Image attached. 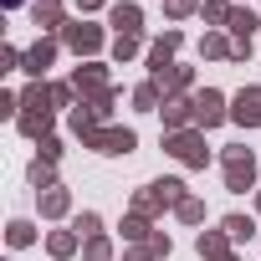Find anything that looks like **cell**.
<instances>
[{
	"label": "cell",
	"mask_w": 261,
	"mask_h": 261,
	"mask_svg": "<svg viewBox=\"0 0 261 261\" xmlns=\"http://www.w3.org/2000/svg\"><path fill=\"white\" fill-rule=\"evenodd\" d=\"M230 118H236V123H246V128H261V87H241V92H236Z\"/></svg>",
	"instance_id": "5"
},
{
	"label": "cell",
	"mask_w": 261,
	"mask_h": 261,
	"mask_svg": "<svg viewBox=\"0 0 261 261\" xmlns=\"http://www.w3.org/2000/svg\"><path fill=\"white\" fill-rule=\"evenodd\" d=\"M41 215H67V190H46L41 195Z\"/></svg>",
	"instance_id": "16"
},
{
	"label": "cell",
	"mask_w": 261,
	"mask_h": 261,
	"mask_svg": "<svg viewBox=\"0 0 261 261\" xmlns=\"http://www.w3.org/2000/svg\"><path fill=\"white\" fill-rule=\"evenodd\" d=\"M87 149H97V154H134L139 149V134H134V128H92Z\"/></svg>",
	"instance_id": "3"
},
{
	"label": "cell",
	"mask_w": 261,
	"mask_h": 261,
	"mask_svg": "<svg viewBox=\"0 0 261 261\" xmlns=\"http://www.w3.org/2000/svg\"><path fill=\"white\" fill-rule=\"evenodd\" d=\"M51 62H57V41H36V46L26 51V72H36V77H41Z\"/></svg>",
	"instance_id": "11"
},
{
	"label": "cell",
	"mask_w": 261,
	"mask_h": 261,
	"mask_svg": "<svg viewBox=\"0 0 261 261\" xmlns=\"http://www.w3.org/2000/svg\"><path fill=\"white\" fill-rule=\"evenodd\" d=\"M200 51H205V57H230V62H236V41H225L220 31H210V36L200 41Z\"/></svg>",
	"instance_id": "14"
},
{
	"label": "cell",
	"mask_w": 261,
	"mask_h": 261,
	"mask_svg": "<svg viewBox=\"0 0 261 261\" xmlns=\"http://www.w3.org/2000/svg\"><path fill=\"white\" fill-rule=\"evenodd\" d=\"M6 6H21V0H6Z\"/></svg>",
	"instance_id": "33"
},
{
	"label": "cell",
	"mask_w": 261,
	"mask_h": 261,
	"mask_svg": "<svg viewBox=\"0 0 261 261\" xmlns=\"http://www.w3.org/2000/svg\"><path fill=\"white\" fill-rule=\"evenodd\" d=\"M220 230H225L230 241H251V236H256V220H251V215H225Z\"/></svg>",
	"instance_id": "13"
},
{
	"label": "cell",
	"mask_w": 261,
	"mask_h": 261,
	"mask_svg": "<svg viewBox=\"0 0 261 261\" xmlns=\"http://www.w3.org/2000/svg\"><path fill=\"white\" fill-rule=\"evenodd\" d=\"M200 11V0H169V16L174 21H185V16H195Z\"/></svg>",
	"instance_id": "28"
},
{
	"label": "cell",
	"mask_w": 261,
	"mask_h": 261,
	"mask_svg": "<svg viewBox=\"0 0 261 261\" xmlns=\"http://www.w3.org/2000/svg\"><path fill=\"white\" fill-rule=\"evenodd\" d=\"M123 236H128V241H144V236H149V220H144V215H128V220H123Z\"/></svg>",
	"instance_id": "23"
},
{
	"label": "cell",
	"mask_w": 261,
	"mask_h": 261,
	"mask_svg": "<svg viewBox=\"0 0 261 261\" xmlns=\"http://www.w3.org/2000/svg\"><path fill=\"white\" fill-rule=\"evenodd\" d=\"M154 190H159V195H164V205H174V210L190 200V195H185V179H154Z\"/></svg>",
	"instance_id": "15"
},
{
	"label": "cell",
	"mask_w": 261,
	"mask_h": 261,
	"mask_svg": "<svg viewBox=\"0 0 261 261\" xmlns=\"http://www.w3.org/2000/svg\"><path fill=\"white\" fill-rule=\"evenodd\" d=\"M200 11H205V21H230V16H236V11L225 6V0H205Z\"/></svg>",
	"instance_id": "24"
},
{
	"label": "cell",
	"mask_w": 261,
	"mask_h": 261,
	"mask_svg": "<svg viewBox=\"0 0 261 261\" xmlns=\"http://www.w3.org/2000/svg\"><path fill=\"white\" fill-rule=\"evenodd\" d=\"M46 246H51V256H72V251H77V236H72V230H57Z\"/></svg>",
	"instance_id": "19"
},
{
	"label": "cell",
	"mask_w": 261,
	"mask_h": 261,
	"mask_svg": "<svg viewBox=\"0 0 261 261\" xmlns=\"http://www.w3.org/2000/svg\"><path fill=\"white\" fill-rule=\"evenodd\" d=\"M62 31H67V46H72V51H97V46H102V31L87 26V21H72V26H62Z\"/></svg>",
	"instance_id": "6"
},
{
	"label": "cell",
	"mask_w": 261,
	"mask_h": 261,
	"mask_svg": "<svg viewBox=\"0 0 261 261\" xmlns=\"http://www.w3.org/2000/svg\"><path fill=\"white\" fill-rule=\"evenodd\" d=\"M31 185H36V190H57V174H51V164H41V159H36V164H31Z\"/></svg>",
	"instance_id": "18"
},
{
	"label": "cell",
	"mask_w": 261,
	"mask_h": 261,
	"mask_svg": "<svg viewBox=\"0 0 261 261\" xmlns=\"http://www.w3.org/2000/svg\"><path fill=\"white\" fill-rule=\"evenodd\" d=\"M174 46H179V31H164V36L149 46V67H154V77H164V72L174 67V62H169V57H174Z\"/></svg>",
	"instance_id": "7"
},
{
	"label": "cell",
	"mask_w": 261,
	"mask_h": 261,
	"mask_svg": "<svg viewBox=\"0 0 261 261\" xmlns=\"http://www.w3.org/2000/svg\"><path fill=\"white\" fill-rule=\"evenodd\" d=\"M174 215H179V220H185V225H195V220H205V205H200V200H195V195H190V200H185V205H179V210H174Z\"/></svg>",
	"instance_id": "21"
},
{
	"label": "cell",
	"mask_w": 261,
	"mask_h": 261,
	"mask_svg": "<svg viewBox=\"0 0 261 261\" xmlns=\"http://www.w3.org/2000/svg\"><path fill=\"white\" fill-rule=\"evenodd\" d=\"M51 128V108H26L21 113V134H46Z\"/></svg>",
	"instance_id": "12"
},
{
	"label": "cell",
	"mask_w": 261,
	"mask_h": 261,
	"mask_svg": "<svg viewBox=\"0 0 261 261\" xmlns=\"http://www.w3.org/2000/svg\"><path fill=\"white\" fill-rule=\"evenodd\" d=\"M128 261H154V256H149V246H144V251H128Z\"/></svg>",
	"instance_id": "31"
},
{
	"label": "cell",
	"mask_w": 261,
	"mask_h": 261,
	"mask_svg": "<svg viewBox=\"0 0 261 261\" xmlns=\"http://www.w3.org/2000/svg\"><path fill=\"white\" fill-rule=\"evenodd\" d=\"M87 261H113V246H108L102 236H92V241H87Z\"/></svg>",
	"instance_id": "25"
},
{
	"label": "cell",
	"mask_w": 261,
	"mask_h": 261,
	"mask_svg": "<svg viewBox=\"0 0 261 261\" xmlns=\"http://www.w3.org/2000/svg\"><path fill=\"white\" fill-rule=\"evenodd\" d=\"M134 51H139V36H118V41H113V57H118V62H128Z\"/></svg>",
	"instance_id": "26"
},
{
	"label": "cell",
	"mask_w": 261,
	"mask_h": 261,
	"mask_svg": "<svg viewBox=\"0 0 261 261\" xmlns=\"http://www.w3.org/2000/svg\"><path fill=\"white\" fill-rule=\"evenodd\" d=\"M6 236H11V246H26V241L36 236V225H31V220H11V230H6Z\"/></svg>",
	"instance_id": "22"
},
{
	"label": "cell",
	"mask_w": 261,
	"mask_h": 261,
	"mask_svg": "<svg viewBox=\"0 0 261 261\" xmlns=\"http://www.w3.org/2000/svg\"><path fill=\"white\" fill-rule=\"evenodd\" d=\"M164 149H169L179 164H190V169H205V164H210V149H205V134H200V128H179V134H164Z\"/></svg>",
	"instance_id": "1"
},
{
	"label": "cell",
	"mask_w": 261,
	"mask_h": 261,
	"mask_svg": "<svg viewBox=\"0 0 261 261\" xmlns=\"http://www.w3.org/2000/svg\"><path fill=\"white\" fill-rule=\"evenodd\" d=\"M113 26H118V36H139V26H144V11L134 6V0H123V6H113Z\"/></svg>",
	"instance_id": "10"
},
{
	"label": "cell",
	"mask_w": 261,
	"mask_h": 261,
	"mask_svg": "<svg viewBox=\"0 0 261 261\" xmlns=\"http://www.w3.org/2000/svg\"><path fill=\"white\" fill-rule=\"evenodd\" d=\"M72 230H82V236H87V241H92V236H97V230H102V220H97V215H92V210H87V215H77V225H72Z\"/></svg>",
	"instance_id": "27"
},
{
	"label": "cell",
	"mask_w": 261,
	"mask_h": 261,
	"mask_svg": "<svg viewBox=\"0 0 261 261\" xmlns=\"http://www.w3.org/2000/svg\"><path fill=\"white\" fill-rule=\"evenodd\" d=\"M251 185H256V154L241 149V144L225 149V190H230V195H246Z\"/></svg>",
	"instance_id": "2"
},
{
	"label": "cell",
	"mask_w": 261,
	"mask_h": 261,
	"mask_svg": "<svg viewBox=\"0 0 261 261\" xmlns=\"http://www.w3.org/2000/svg\"><path fill=\"white\" fill-rule=\"evenodd\" d=\"M200 256L205 261H236L230 256V236L225 230H200Z\"/></svg>",
	"instance_id": "8"
},
{
	"label": "cell",
	"mask_w": 261,
	"mask_h": 261,
	"mask_svg": "<svg viewBox=\"0 0 261 261\" xmlns=\"http://www.w3.org/2000/svg\"><path fill=\"white\" fill-rule=\"evenodd\" d=\"M36 26H46V31H51V26H62V11L51 6V0H36Z\"/></svg>",
	"instance_id": "17"
},
{
	"label": "cell",
	"mask_w": 261,
	"mask_h": 261,
	"mask_svg": "<svg viewBox=\"0 0 261 261\" xmlns=\"http://www.w3.org/2000/svg\"><path fill=\"white\" fill-rule=\"evenodd\" d=\"M149 256H169V236H149Z\"/></svg>",
	"instance_id": "30"
},
{
	"label": "cell",
	"mask_w": 261,
	"mask_h": 261,
	"mask_svg": "<svg viewBox=\"0 0 261 261\" xmlns=\"http://www.w3.org/2000/svg\"><path fill=\"white\" fill-rule=\"evenodd\" d=\"M134 102H139L144 113H149V108H159V82H144V87L134 92Z\"/></svg>",
	"instance_id": "20"
},
{
	"label": "cell",
	"mask_w": 261,
	"mask_h": 261,
	"mask_svg": "<svg viewBox=\"0 0 261 261\" xmlns=\"http://www.w3.org/2000/svg\"><path fill=\"white\" fill-rule=\"evenodd\" d=\"M230 118V108H225V97L215 92V87H205V92H195V128L205 134V128H220Z\"/></svg>",
	"instance_id": "4"
},
{
	"label": "cell",
	"mask_w": 261,
	"mask_h": 261,
	"mask_svg": "<svg viewBox=\"0 0 261 261\" xmlns=\"http://www.w3.org/2000/svg\"><path fill=\"white\" fill-rule=\"evenodd\" d=\"M185 123H195V102H185V97H164V128H169V134H179Z\"/></svg>",
	"instance_id": "9"
},
{
	"label": "cell",
	"mask_w": 261,
	"mask_h": 261,
	"mask_svg": "<svg viewBox=\"0 0 261 261\" xmlns=\"http://www.w3.org/2000/svg\"><path fill=\"white\" fill-rule=\"evenodd\" d=\"M256 210H261V190H256Z\"/></svg>",
	"instance_id": "32"
},
{
	"label": "cell",
	"mask_w": 261,
	"mask_h": 261,
	"mask_svg": "<svg viewBox=\"0 0 261 261\" xmlns=\"http://www.w3.org/2000/svg\"><path fill=\"white\" fill-rule=\"evenodd\" d=\"M62 159V144L57 139H41V164H57Z\"/></svg>",
	"instance_id": "29"
}]
</instances>
